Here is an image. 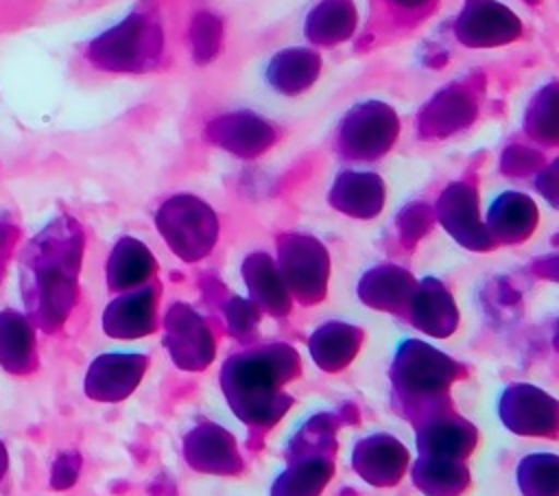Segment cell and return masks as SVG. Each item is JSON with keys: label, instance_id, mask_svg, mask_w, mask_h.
<instances>
[{"label": "cell", "instance_id": "cell-1", "mask_svg": "<svg viewBox=\"0 0 559 496\" xmlns=\"http://www.w3.org/2000/svg\"><path fill=\"white\" fill-rule=\"evenodd\" d=\"M74 247L61 227L52 223L26 247L20 275L26 306L41 323L55 321L68 306L74 275Z\"/></svg>", "mask_w": 559, "mask_h": 496}, {"label": "cell", "instance_id": "cell-2", "mask_svg": "<svg viewBox=\"0 0 559 496\" xmlns=\"http://www.w3.org/2000/svg\"><path fill=\"white\" fill-rule=\"evenodd\" d=\"M33 358V328L15 310H0V365L20 374Z\"/></svg>", "mask_w": 559, "mask_h": 496}, {"label": "cell", "instance_id": "cell-3", "mask_svg": "<svg viewBox=\"0 0 559 496\" xmlns=\"http://www.w3.org/2000/svg\"><path fill=\"white\" fill-rule=\"evenodd\" d=\"M4 461H7V452H4V448H2V444H0V472H2V468H4Z\"/></svg>", "mask_w": 559, "mask_h": 496}, {"label": "cell", "instance_id": "cell-4", "mask_svg": "<svg viewBox=\"0 0 559 496\" xmlns=\"http://www.w3.org/2000/svg\"><path fill=\"white\" fill-rule=\"evenodd\" d=\"M400 2H421V0H400Z\"/></svg>", "mask_w": 559, "mask_h": 496}]
</instances>
